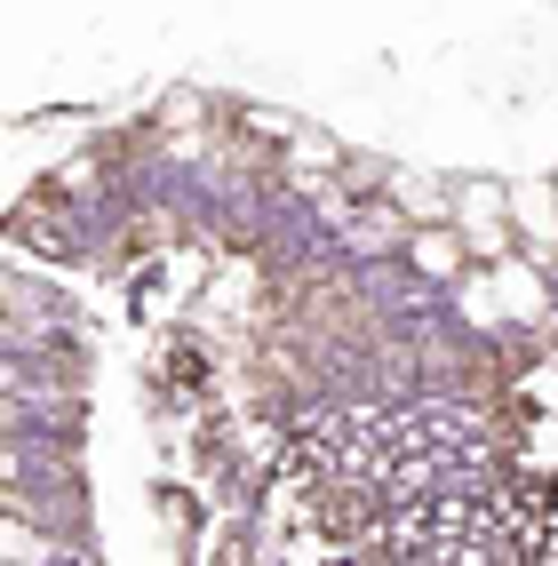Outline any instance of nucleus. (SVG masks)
<instances>
[{"mask_svg": "<svg viewBox=\"0 0 558 566\" xmlns=\"http://www.w3.org/2000/svg\"><path fill=\"white\" fill-rule=\"evenodd\" d=\"M455 240H463L478 263H487V272L510 255L518 223H510V192H503L495 176H471V184H455Z\"/></svg>", "mask_w": 558, "mask_h": 566, "instance_id": "1", "label": "nucleus"}, {"mask_svg": "<svg viewBox=\"0 0 558 566\" xmlns=\"http://www.w3.org/2000/svg\"><path fill=\"white\" fill-rule=\"evenodd\" d=\"M510 223L527 240H543V248H558V192L543 176H527V184H510Z\"/></svg>", "mask_w": 558, "mask_h": 566, "instance_id": "2", "label": "nucleus"}, {"mask_svg": "<svg viewBox=\"0 0 558 566\" xmlns=\"http://www.w3.org/2000/svg\"><path fill=\"white\" fill-rule=\"evenodd\" d=\"M463 240H455V223L446 232H407V263H415L423 280H463Z\"/></svg>", "mask_w": 558, "mask_h": 566, "instance_id": "3", "label": "nucleus"}]
</instances>
